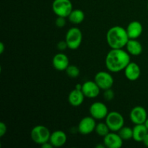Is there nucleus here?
I'll list each match as a JSON object with an SVG mask.
<instances>
[{"label": "nucleus", "instance_id": "f257e3e1", "mask_svg": "<svg viewBox=\"0 0 148 148\" xmlns=\"http://www.w3.org/2000/svg\"><path fill=\"white\" fill-rule=\"evenodd\" d=\"M130 53L122 49H111L106 57V66L111 72H119L124 70L130 63Z\"/></svg>", "mask_w": 148, "mask_h": 148}, {"label": "nucleus", "instance_id": "f03ea898", "mask_svg": "<svg viewBox=\"0 0 148 148\" xmlns=\"http://www.w3.org/2000/svg\"><path fill=\"white\" fill-rule=\"evenodd\" d=\"M129 40L127 30L121 26H113L106 33L107 43L111 49H123Z\"/></svg>", "mask_w": 148, "mask_h": 148}, {"label": "nucleus", "instance_id": "7ed1b4c3", "mask_svg": "<svg viewBox=\"0 0 148 148\" xmlns=\"http://www.w3.org/2000/svg\"><path fill=\"white\" fill-rule=\"evenodd\" d=\"M51 134V133L46 127L43 125H37L32 129L30 137L33 143L41 145L43 143L49 142Z\"/></svg>", "mask_w": 148, "mask_h": 148}, {"label": "nucleus", "instance_id": "20e7f679", "mask_svg": "<svg viewBox=\"0 0 148 148\" xmlns=\"http://www.w3.org/2000/svg\"><path fill=\"white\" fill-rule=\"evenodd\" d=\"M65 40L67 43L68 48L72 50H76L80 46L82 41V33L78 27H72L66 32Z\"/></svg>", "mask_w": 148, "mask_h": 148}, {"label": "nucleus", "instance_id": "39448f33", "mask_svg": "<svg viewBox=\"0 0 148 148\" xmlns=\"http://www.w3.org/2000/svg\"><path fill=\"white\" fill-rule=\"evenodd\" d=\"M52 10L56 16L68 17L73 7L70 0H54L52 3Z\"/></svg>", "mask_w": 148, "mask_h": 148}, {"label": "nucleus", "instance_id": "423d86ee", "mask_svg": "<svg viewBox=\"0 0 148 148\" xmlns=\"http://www.w3.org/2000/svg\"><path fill=\"white\" fill-rule=\"evenodd\" d=\"M106 121L111 132H117L124 126V118L117 111H111L106 117Z\"/></svg>", "mask_w": 148, "mask_h": 148}, {"label": "nucleus", "instance_id": "0eeeda50", "mask_svg": "<svg viewBox=\"0 0 148 148\" xmlns=\"http://www.w3.org/2000/svg\"><path fill=\"white\" fill-rule=\"evenodd\" d=\"M94 79H95L94 81L96 82L101 90H103L112 88L114 82L112 75L109 72H105V71L98 72L95 75Z\"/></svg>", "mask_w": 148, "mask_h": 148}, {"label": "nucleus", "instance_id": "6e6552de", "mask_svg": "<svg viewBox=\"0 0 148 148\" xmlns=\"http://www.w3.org/2000/svg\"><path fill=\"white\" fill-rule=\"evenodd\" d=\"M90 114L95 120H102L106 119L108 112L106 105L102 102H95L90 106Z\"/></svg>", "mask_w": 148, "mask_h": 148}, {"label": "nucleus", "instance_id": "1a4fd4ad", "mask_svg": "<svg viewBox=\"0 0 148 148\" xmlns=\"http://www.w3.org/2000/svg\"><path fill=\"white\" fill-rule=\"evenodd\" d=\"M96 122L95 119L92 117L91 116H85L81 119L78 124V131L80 134L87 135L90 134L95 131V127H96Z\"/></svg>", "mask_w": 148, "mask_h": 148}, {"label": "nucleus", "instance_id": "9d476101", "mask_svg": "<svg viewBox=\"0 0 148 148\" xmlns=\"http://www.w3.org/2000/svg\"><path fill=\"white\" fill-rule=\"evenodd\" d=\"M130 118L132 122L134 124H145L148 118L147 111L144 107L137 106L132 109Z\"/></svg>", "mask_w": 148, "mask_h": 148}, {"label": "nucleus", "instance_id": "9b49d317", "mask_svg": "<svg viewBox=\"0 0 148 148\" xmlns=\"http://www.w3.org/2000/svg\"><path fill=\"white\" fill-rule=\"evenodd\" d=\"M82 91L85 98H95L100 94L101 88L98 87L95 81L89 80L82 84Z\"/></svg>", "mask_w": 148, "mask_h": 148}, {"label": "nucleus", "instance_id": "f8f14e48", "mask_svg": "<svg viewBox=\"0 0 148 148\" xmlns=\"http://www.w3.org/2000/svg\"><path fill=\"white\" fill-rule=\"evenodd\" d=\"M103 144L108 148H120L123 145V140L118 132H110L103 137Z\"/></svg>", "mask_w": 148, "mask_h": 148}, {"label": "nucleus", "instance_id": "ddd939ff", "mask_svg": "<svg viewBox=\"0 0 148 148\" xmlns=\"http://www.w3.org/2000/svg\"><path fill=\"white\" fill-rule=\"evenodd\" d=\"M141 69L140 66L135 62H131L124 69V75L130 81H136L140 78Z\"/></svg>", "mask_w": 148, "mask_h": 148}, {"label": "nucleus", "instance_id": "4468645a", "mask_svg": "<svg viewBox=\"0 0 148 148\" xmlns=\"http://www.w3.org/2000/svg\"><path fill=\"white\" fill-rule=\"evenodd\" d=\"M53 66L56 70L65 71L69 65V59L64 53H58L52 59Z\"/></svg>", "mask_w": 148, "mask_h": 148}, {"label": "nucleus", "instance_id": "2eb2a0df", "mask_svg": "<svg viewBox=\"0 0 148 148\" xmlns=\"http://www.w3.org/2000/svg\"><path fill=\"white\" fill-rule=\"evenodd\" d=\"M130 39H137L140 37L143 32V26L141 23L134 20L129 23L126 28Z\"/></svg>", "mask_w": 148, "mask_h": 148}, {"label": "nucleus", "instance_id": "dca6fc26", "mask_svg": "<svg viewBox=\"0 0 148 148\" xmlns=\"http://www.w3.org/2000/svg\"><path fill=\"white\" fill-rule=\"evenodd\" d=\"M67 140L65 132L62 130H56L51 134L49 142L54 147H60L64 145Z\"/></svg>", "mask_w": 148, "mask_h": 148}, {"label": "nucleus", "instance_id": "f3484780", "mask_svg": "<svg viewBox=\"0 0 148 148\" xmlns=\"http://www.w3.org/2000/svg\"><path fill=\"white\" fill-rule=\"evenodd\" d=\"M85 96L82 92V90H78L75 88L69 92L68 95V101L72 106H79L83 103Z\"/></svg>", "mask_w": 148, "mask_h": 148}, {"label": "nucleus", "instance_id": "a211bd4d", "mask_svg": "<svg viewBox=\"0 0 148 148\" xmlns=\"http://www.w3.org/2000/svg\"><path fill=\"white\" fill-rule=\"evenodd\" d=\"M127 51L132 56H139L142 53L143 50L141 43L137 39H130L126 45Z\"/></svg>", "mask_w": 148, "mask_h": 148}, {"label": "nucleus", "instance_id": "6ab92c4d", "mask_svg": "<svg viewBox=\"0 0 148 148\" xmlns=\"http://www.w3.org/2000/svg\"><path fill=\"white\" fill-rule=\"evenodd\" d=\"M148 133V130L145 124H135L133 128V140L136 142H143Z\"/></svg>", "mask_w": 148, "mask_h": 148}, {"label": "nucleus", "instance_id": "aec40b11", "mask_svg": "<svg viewBox=\"0 0 148 148\" xmlns=\"http://www.w3.org/2000/svg\"><path fill=\"white\" fill-rule=\"evenodd\" d=\"M85 17V13L82 10L76 9V10H73L71 12L68 18H69L70 23H72V24L79 25L84 21Z\"/></svg>", "mask_w": 148, "mask_h": 148}, {"label": "nucleus", "instance_id": "412c9836", "mask_svg": "<svg viewBox=\"0 0 148 148\" xmlns=\"http://www.w3.org/2000/svg\"><path fill=\"white\" fill-rule=\"evenodd\" d=\"M95 132L98 135L104 137L111 131L110 130L109 127H108L106 123L100 122L96 124V127H95Z\"/></svg>", "mask_w": 148, "mask_h": 148}, {"label": "nucleus", "instance_id": "4be33fe9", "mask_svg": "<svg viewBox=\"0 0 148 148\" xmlns=\"http://www.w3.org/2000/svg\"><path fill=\"white\" fill-rule=\"evenodd\" d=\"M117 132L123 140H129L133 139V129L131 127L124 126Z\"/></svg>", "mask_w": 148, "mask_h": 148}, {"label": "nucleus", "instance_id": "5701e85b", "mask_svg": "<svg viewBox=\"0 0 148 148\" xmlns=\"http://www.w3.org/2000/svg\"><path fill=\"white\" fill-rule=\"evenodd\" d=\"M65 72H66L67 76H69L71 78L77 77L79 75V73H80V70L78 68V66L73 64H69L66 69Z\"/></svg>", "mask_w": 148, "mask_h": 148}, {"label": "nucleus", "instance_id": "b1692460", "mask_svg": "<svg viewBox=\"0 0 148 148\" xmlns=\"http://www.w3.org/2000/svg\"><path fill=\"white\" fill-rule=\"evenodd\" d=\"M103 98L107 101H112L113 99L114 98V90H113L111 88H109V89L105 90L103 92Z\"/></svg>", "mask_w": 148, "mask_h": 148}, {"label": "nucleus", "instance_id": "393cba45", "mask_svg": "<svg viewBox=\"0 0 148 148\" xmlns=\"http://www.w3.org/2000/svg\"><path fill=\"white\" fill-rule=\"evenodd\" d=\"M66 17H59L57 16V18L56 19V21H55V25L57 27L59 28H62V27H64L66 25Z\"/></svg>", "mask_w": 148, "mask_h": 148}, {"label": "nucleus", "instance_id": "a878e982", "mask_svg": "<svg viewBox=\"0 0 148 148\" xmlns=\"http://www.w3.org/2000/svg\"><path fill=\"white\" fill-rule=\"evenodd\" d=\"M57 49H59L61 51H63L66 50V49H69L68 48L67 43L66 42V40H61L59 43H57Z\"/></svg>", "mask_w": 148, "mask_h": 148}, {"label": "nucleus", "instance_id": "bb28decb", "mask_svg": "<svg viewBox=\"0 0 148 148\" xmlns=\"http://www.w3.org/2000/svg\"><path fill=\"white\" fill-rule=\"evenodd\" d=\"M7 125L5 123L0 122V137H2L7 133Z\"/></svg>", "mask_w": 148, "mask_h": 148}, {"label": "nucleus", "instance_id": "cd10ccee", "mask_svg": "<svg viewBox=\"0 0 148 148\" xmlns=\"http://www.w3.org/2000/svg\"><path fill=\"white\" fill-rule=\"evenodd\" d=\"M40 146H41L43 148H52L53 147V145L51 144L50 142H47V143H43V144L41 145Z\"/></svg>", "mask_w": 148, "mask_h": 148}, {"label": "nucleus", "instance_id": "c85d7f7f", "mask_svg": "<svg viewBox=\"0 0 148 148\" xmlns=\"http://www.w3.org/2000/svg\"><path fill=\"white\" fill-rule=\"evenodd\" d=\"M4 49H5V46H4V43H3V42H1V43H0V53H3Z\"/></svg>", "mask_w": 148, "mask_h": 148}, {"label": "nucleus", "instance_id": "c756f323", "mask_svg": "<svg viewBox=\"0 0 148 148\" xmlns=\"http://www.w3.org/2000/svg\"><path fill=\"white\" fill-rule=\"evenodd\" d=\"M143 143H144V145L146 146V147H148V133H147V135H146L145 138L144 140H143Z\"/></svg>", "mask_w": 148, "mask_h": 148}, {"label": "nucleus", "instance_id": "7c9ffc66", "mask_svg": "<svg viewBox=\"0 0 148 148\" xmlns=\"http://www.w3.org/2000/svg\"><path fill=\"white\" fill-rule=\"evenodd\" d=\"M82 85H81V84H77L75 88L78 90H82Z\"/></svg>", "mask_w": 148, "mask_h": 148}, {"label": "nucleus", "instance_id": "2f4dec72", "mask_svg": "<svg viewBox=\"0 0 148 148\" xmlns=\"http://www.w3.org/2000/svg\"><path fill=\"white\" fill-rule=\"evenodd\" d=\"M106 146L104 145V144L103 145H96L97 148H104Z\"/></svg>", "mask_w": 148, "mask_h": 148}, {"label": "nucleus", "instance_id": "473e14b6", "mask_svg": "<svg viewBox=\"0 0 148 148\" xmlns=\"http://www.w3.org/2000/svg\"><path fill=\"white\" fill-rule=\"evenodd\" d=\"M145 125L146 126V127H147V130H148V118L147 119V120L145 121Z\"/></svg>", "mask_w": 148, "mask_h": 148}, {"label": "nucleus", "instance_id": "72a5a7b5", "mask_svg": "<svg viewBox=\"0 0 148 148\" xmlns=\"http://www.w3.org/2000/svg\"><path fill=\"white\" fill-rule=\"evenodd\" d=\"M147 9H148V3H147Z\"/></svg>", "mask_w": 148, "mask_h": 148}]
</instances>
